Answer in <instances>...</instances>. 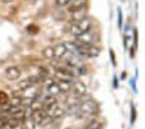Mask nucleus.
Segmentation results:
<instances>
[{
  "mask_svg": "<svg viewBox=\"0 0 145 129\" xmlns=\"http://www.w3.org/2000/svg\"><path fill=\"white\" fill-rule=\"evenodd\" d=\"M54 71V76L58 77L60 80H67V81H72L75 78V72L70 67L69 64H57L53 67Z\"/></svg>",
  "mask_w": 145,
  "mask_h": 129,
  "instance_id": "7ed1b4c3",
  "label": "nucleus"
},
{
  "mask_svg": "<svg viewBox=\"0 0 145 129\" xmlns=\"http://www.w3.org/2000/svg\"><path fill=\"white\" fill-rule=\"evenodd\" d=\"M3 3H10V1H13V0H1Z\"/></svg>",
  "mask_w": 145,
  "mask_h": 129,
  "instance_id": "bb28decb",
  "label": "nucleus"
},
{
  "mask_svg": "<svg viewBox=\"0 0 145 129\" xmlns=\"http://www.w3.org/2000/svg\"><path fill=\"white\" fill-rule=\"evenodd\" d=\"M92 26H93V20L91 19V17H86L84 20H82V21H79V22L69 24L67 31H69L70 35H74L75 38H78L82 34L92 30Z\"/></svg>",
  "mask_w": 145,
  "mask_h": 129,
  "instance_id": "f257e3e1",
  "label": "nucleus"
},
{
  "mask_svg": "<svg viewBox=\"0 0 145 129\" xmlns=\"http://www.w3.org/2000/svg\"><path fill=\"white\" fill-rule=\"evenodd\" d=\"M136 121V108L133 105H131V124H135Z\"/></svg>",
  "mask_w": 145,
  "mask_h": 129,
  "instance_id": "aec40b11",
  "label": "nucleus"
},
{
  "mask_svg": "<svg viewBox=\"0 0 145 129\" xmlns=\"http://www.w3.org/2000/svg\"><path fill=\"white\" fill-rule=\"evenodd\" d=\"M99 111V105L95 99H84L79 103V112L76 115V117H89V116H93Z\"/></svg>",
  "mask_w": 145,
  "mask_h": 129,
  "instance_id": "f03ea898",
  "label": "nucleus"
},
{
  "mask_svg": "<svg viewBox=\"0 0 145 129\" xmlns=\"http://www.w3.org/2000/svg\"><path fill=\"white\" fill-rule=\"evenodd\" d=\"M72 91L75 95H78L79 98H83V97L87 94L88 89L87 86H86L84 82H82V81H75V82L72 83Z\"/></svg>",
  "mask_w": 145,
  "mask_h": 129,
  "instance_id": "1a4fd4ad",
  "label": "nucleus"
},
{
  "mask_svg": "<svg viewBox=\"0 0 145 129\" xmlns=\"http://www.w3.org/2000/svg\"><path fill=\"white\" fill-rule=\"evenodd\" d=\"M84 5H86V0H70V3L67 4V8L71 12V11H75Z\"/></svg>",
  "mask_w": 145,
  "mask_h": 129,
  "instance_id": "f3484780",
  "label": "nucleus"
},
{
  "mask_svg": "<svg viewBox=\"0 0 145 129\" xmlns=\"http://www.w3.org/2000/svg\"><path fill=\"white\" fill-rule=\"evenodd\" d=\"M118 26H122V11L121 8H118Z\"/></svg>",
  "mask_w": 145,
  "mask_h": 129,
  "instance_id": "5701e85b",
  "label": "nucleus"
},
{
  "mask_svg": "<svg viewBox=\"0 0 145 129\" xmlns=\"http://www.w3.org/2000/svg\"><path fill=\"white\" fill-rule=\"evenodd\" d=\"M4 76H5V78L8 81L14 82V81H18L21 78L22 71L18 65H9V67L5 68V71H4Z\"/></svg>",
  "mask_w": 145,
  "mask_h": 129,
  "instance_id": "39448f33",
  "label": "nucleus"
},
{
  "mask_svg": "<svg viewBox=\"0 0 145 129\" xmlns=\"http://www.w3.org/2000/svg\"><path fill=\"white\" fill-rule=\"evenodd\" d=\"M9 102V95L5 91H0V106H5Z\"/></svg>",
  "mask_w": 145,
  "mask_h": 129,
  "instance_id": "6ab92c4d",
  "label": "nucleus"
},
{
  "mask_svg": "<svg viewBox=\"0 0 145 129\" xmlns=\"http://www.w3.org/2000/svg\"><path fill=\"white\" fill-rule=\"evenodd\" d=\"M31 119L34 120V123L36 124V126H44L48 125L52 123V117L49 116L44 110H36V111H31Z\"/></svg>",
  "mask_w": 145,
  "mask_h": 129,
  "instance_id": "20e7f679",
  "label": "nucleus"
},
{
  "mask_svg": "<svg viewBox=\"0 0 145 129\" xmlns=\"http://www.w3.org/2000/svg\"><path fill=\"white\" fill-rule=\"evenodd\" d=\"M65 112H66V108L63 107L62 105H60V103H56L51 110L47 111V114H48L52 119H60V117H62L63 115H65Z\"/></svg>",
  "mask_w": 145,
  "mask_h": 129,
  "instance_id": "6e6552de",
  "label": "nucleus"
},
{
  "mask_svg": "<svg viewBox=\"0 0 145 129\" xmlns=\"http://www.w3.org/2000/svg\"><path fill=\"white\" fill-rule=\"evenodd\" d=\"M87 15H88V8H87V5H84L75 11H71L69 15V21H70V24H75V22H79L82 20H84L86 17H88Z\"/></svg>",
  "mask_w": 145,
  "mask_h": 129,
  "instance_id": "423d86ee",
  "label": "nucleus"
},
{
  "mask_svg": "<svg viewBox=\"0 0 145 129\" xmlns=\"http://www.w3.org/2000/svg\"><path fill=\"white\" fill-rule=\"evenodd\" d=\"M69 3H70V0H56V4L58 7H67Z\"/></svg>",
  "mask_w": 145,
  "mask_h": 129,
  "instance_id": "4be33fe9",
  "label": "nucleus"
},
{
  "mask_svg": "<svg viewBox=\"0 0 145 129\" xmlns=\"http://www.w3.org/2000/svg\"><path fill=\"white\" fill-rule=\"evenodd\" d=\"M109 54H110V60H112V64L114 67H117V60H115V54L113 50H109Z\"/></svg>",
  "mask_w": 145,
  "mask_h": 129,
  "instance_id": "412c9836",
  "label": "nucleus"
},
{
  "mask_svg": "<svg viewBox=\"0 0 145 129\" xmlns=\"http://www.w3.org/2000/svg\"><path fill=\"white\" fill-rule=\"evenodd\" d=\"M57 85H58V87H60L61 93H65V94H67V93H70L72 90V82H71V81L58 80L57 81Z\"/></svg>",
  "mask_w": 145,
  "mask_h": 129,
  "instance_id": "4468645a",
  "label": "nucleus"
},
{
  "mask_svg": "<svg viewBox=\"0 0 145 129\" xmlns=\"http://www.w3.org/2000/svg\"><path fill=\"white\" fill-rule=\"evenodd\" d=\"M113 86H114V89H118V87H119V82H118L117 76H114V78H113Z\"/></svg>",
  "mask_w": 145,
  "mask_h": 129,
  "instance_id": "b1692460",
  "label": "nucleus"
},
{
  "mask_svg": "<svg viewBox=\"0 0 145 129\" xmlns=\"http://www.w3.org/2000/svg\"><path fill=\"white\" fill-rule=\"evenodd\" d=\"M21 125L24 129H35L36 124L34 123V120L31 119V116H29V117H26V119H24Z\"/></svg>",
  "mask_w": 145,
  "mask_h": 129,
  "instance_id": "a211bd4d",
  "label": "nucleus"
},
{
  "mask_svg": "<svg viewBox=\"0 0 145 129\" xmlns=\"http://www.w3.org/2000/svg\"><path fill=\"white\" fill-rule=\"evenodd\" d=\"M103 120L99 119V117H92V119L89 120L87 123V125L84 126V129H103Z\"/></svg>",
  "mask_w": 145,
  "mask_h": 129,
  "instance_id": "f8f14e48",
  "label": "nucleus"
},
{
  "mask_svg": "<svg viewBox=\"0 0 145 129\" xmlns=\"http://www.w3.org/2000/svg\"><path fill=\"white\" fill-rule=\"evenodd\" d=\"M67 129H70V128H67Z\"/></svg>",
  "mask_w": 145,
  "mask_h": 129,
  "instance_id": "cd10ccee",
  "label": "nucleus"
},
{
  "mask_svg": "<svg viewBox=\"0 0 145 129\" xmlns=\"http://www.w3.org/2000/svg\"><path fill=\"white\" fill-rule=\"evenodd\" d=\"M47 93H48V95H53V97L60 94L61 90H60V87H58L57 82H54V81L49 82L48 85H47Z\"/></svg>",
  "mask_w": 145,
  "mask_h": 129,
  "instance_id": "dca6fc26",
  "label": "nucleus"
},
{
  "mask_svg": "<svg viewBox=\"0 0 145 129\" xmlns=\"http://www.w3.org/2000/svg\"><path fill=\"white\" fill-rule=\"evenodd\" d=\"M97 34L93 33V31H87V33L82 34V35H79L78 38H75L78 42L83 43V44H95V42L97 40Z\"/></svg>",
  "mask_w": 145,
  "mask_h": 129,
  "instance_id": "0eeeda50",
  "label": "nucleus"
},
{
  "mask_svg": "<svg viewBox=\"0 0 145 129\" xmlns=\"http://www.w3.org/2000/svg\"><path fill=\"white\" fill-rule=\"evenodd\" d=\"M56 103H58L57 102V98L53 95H47L45 98H43V110L47 112V111H49L52 107H53Z\"/></svg>",
  "mask_w": 145,
  "mask_h": 129,
  "instance_id": "9b49d317",
  "label": "nucleus"
},
{
  "mask_svg": "<svg viewBox=\"0 0 145 129\" xmlns=\"http://www.w3.org/2000/svg\"><path fill=\"white\" fill-rule=\"evenodd\" d=\"M126 76H127V73H126V72H123V73H122V77H121V80H124V78H126Z\"/></svg>",
  "mask_w": 145,
  "mask_h": 129,
  "instance_id": "a878e982",
  "label": "nucleus"
},
{
  "mask_svg": "<svg viewBox=\"0 0 145 129\" xmlns=\"http://www.w3.org/2000/svg\"><path fill=\"white\" fill-rule=\"evenodd\" d=\"M42 55L47 60H56V54H54V46H45L42 50Z\"/></svg>",
  "mask_w": 145,
  "mask_h": 129,
  "instance_id": "ddd939ff",
  "label": "nucleus"
},
{
  "mask_svg": "<svg viewBox=\"0 0 145 129\" xmlns=\"http://www.w3.org/2000/svg\"><path fill=\"white\" fill-rule=\"evenodd\" d=\"M131 86H132V90H133V91H137V89H136V82H135V80H132V81H131Z\"/></svg>",
  "mask_w": 145,
  "mask_h": 129,
  "instance_id": "393cba45",
  "label": "nucleus"
},
{
  "mask_svg": "<svg viewBox=\"0 0 145 129\" xmlns=\"http://www.w3.org/2000/svg\"><path fill=\"white\" fill-rule=\"evenodd\" d=\"M31 86H34V82L31 81L30 76H29V77H26V78H22V80L18 82L17 87H18V90H22V91H25V90L30 89Z\"/></svg>",
  "mask_w": 145,
  "mask_h": 129,
  "instance_id": "2eb2a0df",
  "label": "nucleus"
},
{
  "mask_svg": "<svg viewBox=\"0 0 145 129\" xmlns=\"http://www.w3.org/2000/svg\"><path fill=\"white\" fill-rule=\"evenodd\" d=\"M54 54H56V59L62 60V59H65L69 55V50H67L65 43H57L54 46Z\"/></svg>",
  "mask_w": 145,
  "mask_h": 129,
  "instance_id": "9d476101",
  "label": "nucleus"
}]
</instances>
